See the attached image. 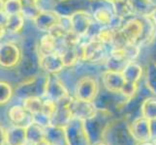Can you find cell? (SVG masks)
Here are the masks:
<instances>
[{
    "mask_svg": "<svg viewBox=\"0 0 156 145\" xmlns=\"http://www.w3.org/2000/svg\"><path fill=\"white\" fill-rule=\"evenodd\" d=\"M102 141L108 145H138L139 143L132 136L130 123L125 118L112 119L107 126Z\"/></svg>",
    "mask_w": 156,
    "mask_h": 145,
    "instance_id": "obj_1",
    "label": "cell"
},
{
    "mask_svg": "<svg viewBox=\"0 0 156 145\" xmlns=\"http://www.w3.org/2000/svg\"><path fill=\"white\" fill-rule=\"evenodd\" d=\"M112 119V112L109 109L98 107V110L93 117L84 120V127L91 143L94 144L102 141L104 132Z\"/></svg>",
    "mask_w": 156,
    "mask_h": 145,
    "instance_id": "obj_2",
    "label": "cell"
},
{
    "mask_svg": "<svg viewBox=\"0 0 156 145\" xmlns=\"http://www.w3.org/2000/svg\"><path fill=\"white\" fill-rule=\"evenodd\" d=\"M78 52L80 61L97 63L106 54V45L93 37L87 42L80 43L78 45Z\"/></svg>",
    "mask_w": 156,
    "mask_h": 145,
    "instance_id": "obj_3",
    "label": "cell"
},
{
    "mask_svg": "<svg viewBox=\"0 0 156 145\" xmlns=\"http://www.w3.org/2000/svg\"><path fill=\"white\" fill-rule=\"evenodd\" d=\"M68 145H92L84 127V120L72 118L64 127Z\"/></svg>",
    "mask_w": 156,
    "mask_h": 145,
    "instance_id": "obj_4",
    "label": "cell"
},
{
    "mask_svg": "<svg viewBox=\"0 0 156 145\" xmlns=\"http://www.w3.org/2000/svg\"><path fill=\"white\" fill-rule=\"evenodd\" d=\"M99 90L100 84L97 78L93 76H84L77 81L74 97L83 101L94 102L99 95Z\"/></svg>",
    "mask_w": 156,
    "mask_h": 145,
    "instance_id": "obj_5",
    "label": "cell"
},
{
    "mask_svg": "<svg viewBox=\"0 0 156 145\" xmlns=\"http://www.w3.org/2000/svg\"><path fill=\"white\" fill-rule=\"evenodd\" d=\"M44 96L46 99L52 100L56 103H60L70 98L66 86L61 81V79L56 77V74H49L47 77Z\"/></svg>",
    "mask_w": 156,
    "mask_h": 145,
    "instance_id": "obj_6",
    "label": "cell"
},
{
    "mask_svg": "<svg viewBox=\"0 0 156 145\" xmlns=\"http://www.w3.org/2000/svg\"><path fill=\"white\" fill-rule=\"evenodd\" d=\"M67 106L72 116L80 120H87L93 117L98 110L94 102L83 101L76 97H70L67 101Z\"/></svg>",
    "mask_w": 156,
    "mask_h": 145,
    "instance_id": "obj_7",
    "label": "cell"
},
{
    "mask_svg": "<svg viewBox=\"0 0 156 145\" xmlns=\"http://www.w3.org/2000/svg\"><path fill=\"white\" fill-rule=\"evenodd\" d=\"M70 28L72 33L79 38L88 34L91 26L94 23L93 16L85 11H76L69 17Z\"/></svg>",
    "mask_w": 156,
    "mask_h": 145,
    "instance_id": "obj_8",
    "label": "cell"
},
{
    "mask_svg": "<svg viewBox=\"0 0 156 145\" xmlns=\"http://www.w3.org/2000/svg\"><path fill=\"white\" fill-rule=\"evenodd\" d=\"M119 30L125 43L139 45V42L141 40L144 32L143 20L141 18H131L121 26Z\"/></svg>",
    "mask_w": 156,
    "mask_h": 145,
    "instance_id": "obj_9",
    "label": "cell"
},
{
    "mask_svg": "<svg viewBox=\"0 0 156 145\" xmlns=\"http://www.w3.org/2000/svg\"><path fill=\"white\" fill-rule=\"evenodd\" d=\"M21 52L19 47L13 43H3L0 45V66L6 69L14 68L20 61Z\"/></svg>",
    "mask_w": 156,
    "mask_h": 145,
    "instance_id": "obj_10",
    "label": "cell"
},
{
    "mask_svg": "<svg viewBox=\"0 0 156 145\" xmlns=\"http://www.w3.org/2000/svg\"><path fill=\"white\" fill-rule=\"evenodd\" d=\"M61 16L55 11H41L34 19V23L40 31L50 33L53 28L61 23Z\"/></svg>",
    "mask_w": 156,
    "mask_h": 145,
    "instance_id": "obj_11",
    "label": "cell"
},
{
    "mask_svg": "<svg viewBox=\"0 0 156 145\" xmlns=\"http://www.w3.org/2000/svg\"><path fill=\"white\" fill-rule=\"evenodd\" d=\"M102 83L108 92L112 94L120 93V90L125 82V78L121 72L105 70L101 74Z\"/></svg>",
    "mask_w": 156,
    "mask_h": 145,
    "instance_id": "obj_12",
    "label": "cell"
},
{
    "mask_svg": "<svg viewBox=\"0 0 156 145\" xmlns=\"http://www.w3.org/2000/svg\"><path fill=\"white\" fill-rule=\"evenodd\" d=\"M130 131L138 143L150 140V121L143 116L130 123Z\"/></svg>",
    "mask_w": 156,
    "mask_h": 145,
    "instance_id": "obj_13",
    "label": "cell"
},
{
    "mask_svg": "<svg viewBox=\"0 0 156 145\" xmlns=\"http://www.w3.org/2000/svg\"><path fill=\"white\" fill-rule=\"evenodd\" d=\"M40 67L49 74H57L60 73L64 66L62 57L58 51L40 56Z\"/></svg>",
    "mask_w": 156,
    "mask_h": 145,
    "instance_id": "obj_14",
    "label": "cell"
},
{
    "mask_svg": "<svg viewBox=\"0 0 156 145\" xmlns=\"http://www.w3.org/2000/svg\"><path fill=\"white\" fill-rule=\"evenodd\" d=\"M7 145H25L27 144L26 128L20 125L11 126L6 130Z\"/></svg>",
    "mask_w": 156,
    "mask_h": 145,
    "instance_id": "obj_15",
    "label": "cell"
},
{
    "mask_svg": "<svg viewBox=\"0 0 156 145\" xmlns=\"http://www.w3.org/2000/svg\"><path fill=\"white\" fill-rule=\"evenodd\" d=\"M45 137L51 145H68L65 129L62 127L50 125L45 128Z\"/></svg>",
    "mask_w": 156,
    "mask_h": 145,
    "instance_id": "obj_16",
    "label": "cell"
},
{
    "mask_svg": "<svg viewBox=\"0 0 156 145\" xmlns=\"http://www.w3.org/2000/svg\"><path fill=\"white\" fill-rule=\"evenodd\" d=\"M111 5L116 19H124L129 17L134 18V16L136 15L131 0H120V1H117Z\"/></svg>",
    "mask_w": 156,
    "mask_h": 145,
    "instance_id": "obj_17",
    "label": "cell"
},
{
    "mask_svg": "<svg viewBox=\"0 0 156 145\" xmlns=\"http://www.w3.org/2000/svg\"><path fill=\"white\" fill-rule=\"evenodd\" d=\"M92 16L95 22L100 24L101 26H112V23L114 22L115 19L112 9L105 6L96 8Z\"/></svg>",
    "mask_w": 156,
    "mask_h": 145,
    "instance_id": "obj_18",
    "label": "cell"
},
{
    "mask_svg": "<svg viewBox=\"0 0 156 145\" xmlns=\"http://www.w3.org/2000/svg\"><path fill=\"white\" fill-rule=\"evenodd\" d=\"M121 73L126 81L138 82L143 77L144 69L136 61H130L126 64L124 68H123Z\"/></svg>",
    "mask_w": 156,
    "mask_h": 145,
    "instance_id": "obj_19",
    "label": "cell"
},
{
    "mask_svg": "<svg viewBox=\"0 0 156 145\" xmlns=\"http://www.w3.org/2000/svg\"><path fill=\"white\" fill-rule=\"evenodd\" d=\"M118 30L119 29L112 27V26H102L94 37L103 43L104 45L114 46L117 39Z\"/></svg>",
    "mask_w": 156,
    "mask_h": 145,
    "instance_id": "obj_20",
    "label": "cell"
},
{
    "mask_svg": "<svg viewBox=\"0 0 156 145\" xmlns=\"http://www.w3.org/2000/svg\"><path fill=\"white\" fill-rule=\"evenodd\" d=\"M8 116L10 118V120L15 125H20L23 127L29 125L27 122H25V120L29 117L28 112L24 109L23 106L13 105L8 111Z\"/></svg>",
    "mask_w": 156,
    "mask_h": 145,
    "instance_id": "obj_21",
    "label": "cell"
},
{
    "mask_svg": "<svg viewBox=\"0 0 156 145\" xmlns=\"http://www.w3.org/2000/svg\"><path fill=\"white\" fill-rule=\"evenodd\" d=\"M38 48L40 56L55 52L57 51V39L55 37H53L51 34L48 33L41 38Z\"/></svg>",
    "mask_w": 156,
    "mask_h": 145,
    "instance_id": "obj_22",
    "label": "cell"
},
{
    "mask_svg": "<svg viewBox=\"0 0 156 145\" xmlns=\"http://www.w3.org/2000/svg\"><path fill=\"white\" fill-rule=\"evenodd\" d=\"M26 137H27V143L33 145L38 142L41 139L45 138V128L36 124L32 121L28 126H26Z\"/></svg>",
    "mask_w": 156,
    "mask_h": 145,
    "instance_id": "obj_23",
    "label": "cell"
},
{
    "mask_svg": "<svg viewBox=\"0 0 156 145\" xmlns=\"http://www.w3.org/2000/svg\"><path fill=\"white\" fill-rule=\"evenodd\" d=\"M5 27L8 32L12 34L18 33L23 28L24 25V17L21 14H16L7 16L5 21Z\"/></svg>",
    "mask_w": 156,
    "mask_h": 145,
    "instance_id": "obj_24",
    "label": "cell"
},
{
    "mask_svg": "<svg viewBox=\"0 0 156 145\" xmlns=\"http://www.w3.org/2000/svg\"><path fill=\"white\" fill-rule=\"evenodd\" d=\"M43 101L41 97L38 96H31L24 98L23 102V106L24 109L28 112L29 114L33 115L36 113H39L42 111L43 107Z\"/></svg>",
    "mask_w": 156,
    "mask_h": 145,
    "instance_id": "obj_25",
    "label": "cell"
},
{
    "mask_svg": "<svg viewBox=\"0 0 156 145\" xmlns=\"http://www.w3.org/2000/svg\"><path fill=\"white\" fill-rule=\"evenodd\" d=\"M141 114L149 121L156 119V98L150 97L143 101L141 105Z\"/></svg>",
    "mask_w": 156,
    "mask_h": 145,
    "instance_id": "obj_26",
    "label": "cell"
},
{
    "mask_svg": "<svg viewBox=\"0 0 156 145\" xmlns=\"http://www.w3.org/2000/svg\"><path fill=\"white\" fill-rule=\"evenodd\" d=\"M146 84L148 90L156 97V63L150 62L146 70Z\"/></svg>",
    "mask_w": 156,
    "mask_h": 145,
    "instance_id": "obj_27",
    "label": "cell"
},
{
    "mask_svg": "<svg viewBox=\"0 0 156 145\" xmlns=\"http://www.w3.org/2000/svg\"><path fill=\"white\" fill-rule=\"evenodd\" d=\"M138 82H132V81H126L120 90V94L122 97L127 101H131L134 97H135L138 93Z\"/></svg>",
    "mask_w": 156,
    "mask_h": 145,
    "instance_id": "obj_28",
    "label": "cell"
},
{
    "mask_svg": "<svg viewBox=\"0 0 156 145\" xmlns=\"http://www.w3.org/2000/svg\"><path fill=\"white\" fill-rule=\"evenodd\" d=\"M23 6V5L21 3L20 0H6V1L4 2L3 11L7 16L21 14Z\"/></svg>",
    "mask_w": 156,
    "mask_h": 145,
    "instance_id": "obj_29",
    "label": "cell"
},
{
    "mask_svg": "<svg viewBox=\"0 0 156 145\" xmlns=\"http://www.w3.org/2000/svg\"><path fill=\"white\" fill-rule=\"evenodd\" d=\"M14 94L11 84L6 81H0V105L9 103Z\"/></svg>",
    "mask_w": 156,
    "mask_h": 145,
    "instance_id": "obj_30",
    "label": "cell"
},
{
    "mask_svg": "<svg viewBox=\"0 0 156 145\" xmlns=\"http://www.w3.org/2000/svg\"><path fill=\"white\" fill-rule=\"evenodd\" d=\"M123 50H124L125 55L127 60L135 61L139 56L140 53V46L137 44H125L123 45Z\"/></svg>",
    "mask_w": 156,
    "mask_h": 145,
    "instance_id": "obj_31",
    "label": "cell"
},
{
    "mask_svg": "<svg viewBox=\"0 0 156 145\" xmlns=\"http://www.w3.org/2000/svg\"><path fill=\"white\" fill-rule=\"evenodd\" d=\"M41 9L38 7V5H24L21 10V15L24 19L27 18L29 19H35L36 17L41 13Z\"/></svg>",
    "mask_w": 156,
    "mask_h": 145,
    "instance_id": "obj_32",
    "label": "cell"
},
{
    "mask_svg": "<svg viewBox=\"0 0 156 145\" xmlns=\"http://www.w3.org/2000/svg\"><path fill=\"white\" fill-rule=\"evenodd\" d=\"M57 107H58V104L56 102L50 100V99H46L43 102V107H42L41 112H43V113L46 114L47 116L51 118L56 112Z\"/></svg>",
    "mask_w": 156,
    "mask_h": 145,
    "instance_id": "obj_33",
    "label": "cell"
},
{
    "mask_svg": "<svg viewBox=\"0 0 156 145\" xmlns=\"http://www.w3.org/2000/svg\"><path fill=\"white\" fill-rule=\"evenodd\" d=\"M32 121L43 128H47L51 125V117L47 116L43 112H39V113L32 115Z\"/></svg>",
    "mask_w": 156,
    "mask_h": 145,
    "instance_id": "obj_34",
    "label": "cell"
},
{
    "mask_svg": "<svg viewBox=\"0 0 156 145\" xmlns=\"http://www.w3.org/2000/svg\"><path fill=\"white\" fill-rule=\"evenodd\" d=\"M150 140H156V119L150 120Z\"/></svg>",
    "mask_w": 156,
    "mask_h": 145,
    "instance_id": "obj_35",
    "label": "cell"
},
{
    "mask_svg": "<svg viewBox=\"0 0 156 145\" xmlns=\"http://www.w3.org/2000/svg\"><path fill=\"white\" fill-rule=\"evenodd\" d=\"M7 133L6 130L3 128L2 125H0V145H7Z\"/></svg>",
    "mask_w": 156,
    "mask_h": 145,
    "instance_id": "obj_36",
    "label": "cell"
},
{
    "mask_svg": "<svg viewBox=\"0 0 156 145\" xmlns=\"http://www.w3.org/2000/svg\"><path fill=\"white\" fill-rule=\"evenodd\" d=\"M20 1L24 6V5H37L40 0H20Z\"/></svg>",
    "mask_w": 156,
    "mask_h": 145,
    "instance_id": "obj_37",
    "label": "cell"
},
{
    "mask_svg": "<svg viewBox=\"0 0 156 145\" xmlns=\"http://www.w3.org/2000/svg\"><path fill=\"white\" fill-rule=\"evenodd\" d=\"M6 31L7 30H6V27H5V24L0 22V39L3 38L5 33H6Z\"/></svg>",
    "mask_w": 156,
    "mask_h": 145,
    "instance_id": "obj_38",
    "label": "cell"
},
{
    "mask_svg": "<svg viewBox=\"0 0 156 145\" xmlns=\"http://www.w3.org/2000/svg\"><path fill=\"white\" fill-rule=\"evenodd\" d=\"M148 17L151 19V20L153 21V23L155 24V26H156V7L152 10V12L150 13V15L148 16Z\"/></svg>",
    "mask_w": 156,
    "mask_h": 145,
    "instance_id": "obj_39",
    "label": "cell"
},
{
    "mask_svg": "<svg viewBox=\"0 0 156 145\" xmlns=\"http://www.w3.org/2000/svg\"><path fill=\"white\" fill-rule=\"evenodd\" d=\"M33 145H51L49 141H48V139L45 137V138H43V139H41V140H39L38 142H36L35 144H33Z\"/></svg>",
    "mask_w": 156,
    "mask_h": 145,
    "instance_id": "obj_40",
    "label": "cell"
},
{
    "mask_svg": "<svg viewBox=\"0 0 156 145\" xmlns=\"http://www.w3.org/2000/svg\"><path fill=\"white\" fill-rule=\"evenodd\" d=\"M3 8H4V1L3 0H0V13L3 11Z\"/></svg>",
    "mask_w": 156,
    "mask_h": 145,
    "instance_id": "obj_41",
    "label": "cell"
},
{
    "mask_svg": "<svg viewBox=\"0 0 156 145\" xmlns=\"http://www.w3.org/2000/svg\"><path fill=\"white\" fill-rule=\"evenodd\" d=\"M138 145H154L153 143H151V142H148V141H147V142H142V143H139Z\"/></svg>",
    "mask_w": 156,
    "mask_h": 145,
    "instance_id": "obj_42",
    "label": "cell"
},
{
    "mask_svg": "<svg viewBox=\"0 0 156 145\" xmlns=\"http://www.w3.org/2000/svg\"><path fill=\"white\" fill-rule=\"evenodd\" d=\"M92 145H108V144L105 143L104 141H99V142H96V143H94V144H92Z\"/></svg>",
    "mask_w": 156,
    "mask_h": 145,
    "instance_id": "obj_43",
    "label": "cell"
},
{
    "mask_svg": "<svg viewBox=\"0 0 156 145\" xmlns=\"http://www.w3.org/2000/svg\"><path fill=\"white\" fill-rule=\"evenodd\" d=\"M105 1L109 2L110 4H112V3H115V2H117V1H120V0H105Z\"/></svg>",
    "mask_w": 156,
    "mask_h": 145,
    "instance_id": "obj_44",
    "label": "cell"
},
{
    "mask_svg": "<svg viewBox=\"0 0 156 145\" xmlns=\"http://www.w3.org/2000/svg\"><path fill=\"white\" fill-rule=\"evenodd\" d=\"M146 1H149V2H151V1H152V0H146Z\"/></svg>",
    "mask_w": 156,
    "mask_h": 145,
    "instance_id": "obj_45",
    "label": "cell"
},
{
    "mask_svg": "<svg viewBox=\"0 0 156 145\" xmlns=\"http://www.w3.org/2000/svg\"><path fill=\"white\" fill-rule=\"evenodd\" d=\"M154 145H156V140H154V143H153Z\"/></svg>",
    "mask_w": 156,
    "mask_h": 145,
    "instance_id": "obj_46",
    "label": "cell"
},
{
    "mask_svg": "<svg viewBox=\"0 0 156 145\" xmlns=\"http://www.w3.org/2000/svg\"><path fill=\"white\" fill-rule=\"evenodd\" d=\"M25 145H27V144H25Z\"/></svg>",
    "mask_w": 156,
    "mask_h": 145,
    "instance_id": "obj_47",
    "label": "cell"
}]
</instances>
